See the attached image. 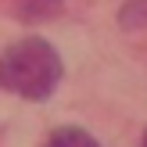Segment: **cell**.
Here are the masks:
<instances>
[{"label":"cell","instance_id":"2","mask_svg":"<svg viewBox=\"0 0 147 147\" xmlns=\"http://www.w3.org/2000/svg\"><path fill=\"white\" fill-rule=\"evenodd\" d=\"M61 4L65 0H14V11H18V18H25V22H40V18L57 14Z\"/></svg>","mask_w":147,"mask_h":147},{"label":"cell","instance_id":"5","mask_svg":"<svg viewBox=\"0 0 147 147\" xmlns=\"http://www.w3.org/2000/svg\"><path fill=\"white\" fill-rule=\"evenodd\" d=\"M140 147H147V129H144V140H140Z\"/></svg>","mask_w":147,"mask_h":147},{"label":"cell","instance_id":"1","mask_svg":"<svg viewBox=\"0 0 147 147\" xmlns=\"http://www.w3.org/2000/svg\"><path fill=\"white\" fill-rule=\"evenodd\" d=\"M57 83H61V57L40 36L18 40L0 57V86L18 97L43 100L57 90Z\"/></svg>","mask_w":147,"mask_h":147},{"label":"cell","instance_id":"3","mask_svg":"<svg viewBox=\"0 0 147 147\" xmlns=\"http://www.w3.org/2000/svg\"><path fill=\"white\" fill-rule=\"evenodd\" d=\"M47 147H100L97 140H93L86 129H76V126H65V129H57L54 136H50V144Z\"/></svg>","mask_w":147,"mask_h":147},{"label":"cell","instance_id":"4","mask_svg":"<svg viewBox=\"0 0 147 147\" xmlns=\"http://www.w3.org/2000/svg\"><path fill=\"white\" fill-rule=\"evenodd\" d=\"M119 22H122L126 29L147 25V0H133V4H126V7H122V14H119Z\"/></svg>","mask_w":147,"mask_h":147}]
</instances>
